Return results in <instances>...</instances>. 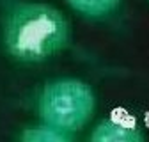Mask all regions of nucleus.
Wrapping results in <instances>:
<instances>
[{
  "instance_id": "nucleus-1",
  "label": "nucleus",
  "mask_w": 149,
  "mask_h": 142,
  "mask_svg": "<svg viewBox=\"0 0 149 142\" xmlns=\"http://www.w3.org/2000/svg\"><path fill=\"white\" fill-rule=\"evenodd\" d=\"M2 39L13 59L37 64L68 46L69 23L57 7L46 2L13 0L4 11Z\"/></svg>"
},
{
  "instance_id": "nucleus-2",
  "label": "nucleus",
  "mask_w": 149,
  "mask_h": 142,
  "mask_svg": "<svg viewBox=\"0 0 149 142\" xmlns=\"http://www.w3.org/2000/svg\"><path fill=\"white\" fill-rule=\"evenodd\" d=\"M94 106L96 100L92 89L77 78H59L46 84L37 101L43 123L71 135L89 123Z\"/></svg>"
},
{
  "instance_id": "nucleus-3",
  "label": "nucleus",
  "mask_w": 149,
  "mask_h": 142,
  "mask_svg": "<svg viewBox=\"0 0 149 142\" xmlns=\"http://www.w3.org/2000/svg\"><path fill=\"white\" fill-rule=\"evenodd\" d=\"M144 139V133L135 124L123 119L101 121L91 133L92 142H140Z\"/></svg>"
},
{
  "instance_id": "nucleus-4",
  "label": "nucleus",
  "mask_w": 149,
  "mask_h": 142,
  "mask_svg": "<svg viewBox=\"0 0 149 142\" xmlns=\"http://www.w3.org/2000/svg\"><path fill=\"white\" fill-rule=\"evenodd\" d=\"M71 9L87 18H105L114 13L121 0H66Z\"/></svg>"
},
{
  "instance_id": "nucleus-5",
  "label": "nucleus",
  "mask_w": 149,
  "mask_h": 142,
  "mask_svg": "<svg viewBox=\"0 0 149 142\" xmlns=\"http://www.w3.org/2000/svg\"><path fill=\"white\" fill-rule=\"evenodd\" d=\"M20 139L25 140V142H69L73 139V135L45 123L41 126L25 128L22 132Z\"/></svg>"
}]
</instances>
